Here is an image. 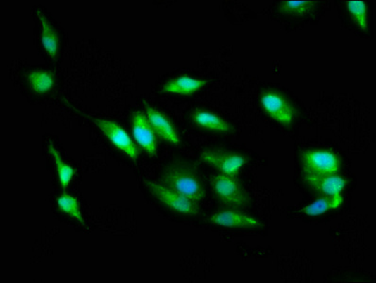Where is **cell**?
Listing matches in <instances>:
<instances>
[{
	"mask_svg": "<svg viewBox=\"0 0 376 283\" xmlns=\"http://www.w3.org/2000/svg\"><path fill=\"white\" fill-rule=\"evenodd\" d=\"M193 120L198 126L206 130L218 133H227L230 130L227 122L213 112L197 111L193 114Z\"/></svg>",
	"mask_w": 376,
	"mask_h": 283,
	"instance_id": "cell-15",
	"label": "cell"
},
{
	"mask_svg": "<svg viewBox=\"0 0 376 283\" xmlns=\"http://www.w3.org/2000/svg\"><path fill=\"white\" fill-rule=\"evenodd\" d=\"M57 204L63 213L73 217L79 223L84 225V216H82L81 208H80L79 202L76 197L68 194H63L57 199Z\"/></svg>",
	"mask_w": 376,
	"mask_h": 283,
	"instance_id": "cell-20",
	"label": "cell"
},
{
	"mask_svg": "<svg viewBox=\"0 0 376 283\" xmlns=\"http://www.w3.org/2000/svg\"><path fill=\"white\" fill-rule=\"evenodd\" d=\"M201 160L215 167L221 174L236 176L245 166L246 159L239 154L223 151H206L201 155Z\"/></svg>",
	"mask_w": 376,
	"mask_h": 283,
	"instance_id": "cell-5",
	"label": "cell"
},
{
	"mask_svg": "<svg viewBox=\"0 0 376 283\" xmlns=\"http://www.w3.org/2000/svg\"><path fill=\"white\" fill-rule=\"evenodd\" d=\"M261 105L273 120L283 125H289L296 118L292 103L277 92L265 93L261 97Z\"/></svg>",
	"mask_w": 376,
	"mask_h": 283,
	"instance_id": "cell-3",
	"label": "cell"
},
{
	"mask_svg": "<svg viewBox=\"0 0 376 283\" xmlns=\"http://www.w3.org/2000/svg\"><path fill=\"white\" fill-rule=\"evenodd\" d=\"M317 5L313 1H283L280 2L279 9L290 18H303L313 15Z\"/></svg>",
	"mask_w": 376,
	"mask_h": 283,
	"instance_id": "cell-16",
	"label": "cell"
},
{
	"mask_svg": "<svg viewBox=\"0 0 376 283\" xmlns=\"http://www.w3.org/2000/svg\"><path fill=\"white\" fill-rule=\"evenodd\" d=\"M211 185L220 202L234 207H244L247 204V194L242 184L232 176L215 175L211 178Z\"/></svg>",
	"mask_w": 376,
	"mask_h": 283,
	"instance_id": "cell-2",
	"label": "cell"
},
{
	"mask_svg": "<svg viewBox=\"0 0 376 283\" xmlns=\"http://www.w3.org/2000/svg\"><path fill=\"white\" fill-rule=\"evenodd\" d=\"M49 151L51 152L52 158H54L61 186H62L63 188H66V187L69 185V183H70L72 178H73L75 172L76 171H75L73 167L69 166L68 164H66L65 162L63 160L62 157H61L60 153L58 152V150L55 148L54 145L52 144V143H49Z\"/></svg>",
	"mask_w": 376,
	"mask_h": 283,
	"instance_id": "cell-19",
	"label": "cell"
},
{
	"mask_svg": "<svg viewBox=\"0 0 376 283\" xmlns=\"http://www.w3.org/2000/svg\"><path fill=\"white\" fill-rule=\"evenodd\" d=\"M37 15L41 25V41H42V45L49 56L55 57L58 53V49H59V34H58L55 27L52 26L51 21L46 18L45 13L38 11Z\"/></svg>",
	"mask_w": 376,
	"mask_h": 283,
	"instance_id": "cell-14",
	"label": "cell"
},
{
	"mask_svg": "<svg viewBox=\"0 0 376 283\" xmlns=\"http://www.w3.org/2000/svg\"><path fill=\"white\" fill-rule=\"evenodd\" d=\"M345 12L351 23L361 30L367 32L370 27L369 6L365 1H347L344 4Z\"/></svg>",
	"mask_w": 376,
	"mask_h": 283,
	"instance_id": "cell-13",
	"label": "cell"
},
{
	"mask_svg": "<svg viewBox=\"0 0 376 283\" xmlns=\"http://www.w3.org/2000/svg\"><path fill=\"white\" fill-rule=\"evenodd\" d=\"M146 117H148L151 128L156 131V133H158L160 136H162L171 144H180V138L175 129L173 128V124L164 114L157 111L156 109L149 107L146 108Z\"/></svg>",
	"mask_w": 376,
	"mask_h": 283,
	"instance_id": "cell-10",
	"label": "cell"
},
{
	"mask_svg": "<svg viewBox=\"0 0 376 283\" xmlns=\"http://www.w3.org/2000/svg\"><path fill=\"white\" fill-rule=\"evenodd\" d=\"M134 136L138 144L145 148L149 154L156 151V140L153 128L145 115L137 112L134 117Z\"/></svg>",
	"mask_w": 376,
	"mask_h": 283,
	"instance_id": "cell-9",
	"label": "cell"
},
{
	"mask_svg": "<svg viewBox=\"0 0 376 283\" xmlns=\"http://www.w3.org/2000/svg\"><path fill=\"white\" fill-rule=\"evenodd\" d=\"M145 184L149 190L153 194V196L158 199L163 204L167 205L171 210L184 214H193L197 211L195 202L177 193V192L171 190L168 187L151 183V181H145Z\"/></svg>",
	"mask_w": 376,
	"mask_h": 283,
	"instance_id": "cell-4",
	"label": "cell"
},
{
	"mask_svg": "<svg viewBox=\"0 0 376 283\" xmlns=\"http://www.w3.org/2000/svg\"><path fill=\"white\" fill-rule=\"evenodd\" d=\"M344 202V199L339 195L337 196H327L316 200L312 204L303 209V213L308 216H318L327 213L330 210L339 208Z\"/></svg>",
	"mask_w": 376,
	"mask_h": 283,
	"instance_id": "cell-17",
	"label": "cell"
},
{
	"mask_svg": "<svg viewBox=\"0 0 376 283\" xmlns=\"http://www.w3.org/2000/svg\"><path fill=\"white\" fill-rule=\"evenodd\" d=\"M308 183L316 190L326 196H337L344 190L346 187V180L334 175L319 176L309 174Z\"/></svg>",
	"mask_w": 376,
	"mask_h": 283,
	"instance_id": "cell-11",
	"label": "cell"
},
{
	"mask_svg": "<svg viewBox=\"0 0 376 283\" xmlns=\"http://www.w3.org/2000/svg\"><path fill=\"white\" fill-rule=\"evenodd\" d=\"M27 79L33 92L37 93L49 92L54 85V77L49 71H32L27 73Z\"/></svg>",
	"mask_w": 376,
	"mask_h": 283,
	"instance_id": "cell-18",
	"label": "cell"
},
{
	"mask_svg": "<svg viewBox=\"0 0 376 283\" xmlns=\"http://www.w3.org/2000/svg\"><path fill=\"white\" fill-rule=\"evenodd\" d=\"M303 163L309 174L319 176L334 175L341 169V163L334 154L329 151L318 150L306 153Z\"/></svg>",
	"mask_w": 376,
	"mask_h": 283,
	"instance_id": "cell-7",
	"label": "cell"
},
{
	"mask_svg": "<svg viewBox=\"0 0 376 283\" xmlns=\"http://www.w3.org/2000/svg\"><path fill=\"white\" fill-rule=\"evenodd\" d=\"M164 183L168 188L177 192L193 202L204 197V188L200 178L187 167H173L165 173Z\"/></svg>",
	"mask_w": 376,
	"mask_h": 283,
	"instance_id": "cell-1",
	"label": "cell"
},
{
	"mask_svg": "<svg viewBox=\"0 0 376 283\" xmlns=\"http://www.w3.org/2000/svg\"><path fill=\"white\" fill-rule=\"evenodd\" d=\"M206 84L207 81L203 79L181 76L168 81L163 87V92L182 96L192 95L206 86Z\"/></svg>",
	"mask_w": 376,
	"mask_h": 283,
	"instance_id": "cell-12",
	"label": "cell"
},
{
	"mask_svg": "<svg viewBox=\"0 0 376 283\" xmlns=\"http://www.w3.org/2000/svg\"><path fill=\"white\" fill-rule=\"evenodd\" d=\"M94 121L113 145H115L118 150L123 151L132 160H137L138 157L137 148L124 129L111 120L96 119L95 118Z\"/></svg>",
	"mask_w": 376,
	"mask_h": 283,
	"instance_id": "cell-6",
	"label": "cell"
},
{
	"mask_svg": "<svg viewBox=\"0 0 376 283\" xmlns=\"http://www.w3.org/2000/svg\"><path fill=\"white\" fill-rule=\"evenodd\" d=\"M210 221L217 226L226 228H242V229H249V228L261 227V223L247 214L239 213V211H223L214 214L210 218Z\"/></svg>",
	"mask_w": 376,
	"mask_h": 283,
	"instance_id": "cell-8",
	"label": "cell"
}]
</instances>
